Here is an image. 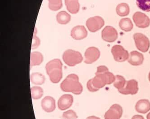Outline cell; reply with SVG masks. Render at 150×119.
Masks as SVG:
<instances>
[{
  "mask_svg": "<svg viewBox=\"0 0 150 119\" xmlns=\"http://www.w3.org/2000/svg\"><path fill=\"white\" fill-rule=\"evenodd\" d=\"M61 89L64 92H70L79 95L83 92V87L79 77L75 74H71L64 79L61 84Z\"/></svg>",
  "mask_w": 150,
  "mask_h": 119,
  "instance_id": "1",
  "label": "cell"
},
{
  "mask_svg": "<svg viewBox=\"0 0 150 119\" xmlns=\"http://www.w3.org/2000/svg\"><path fill=\"white\" fill-rule=\"evenodd\" d=\"M47 74L53 83L59 82L62 78V63L59 59H54L48 62L46 65Z\"/></svg>",
  "mask_w": 150,
  "mask_h": 119,
  "instance_id": "2",
  "label": "cell"
},
{
  "mask_svg": "<svg viewBox=\"0 0 150 119\" xmlns=\"http://www.w3.org/2000/svg\"><path fill=\"white\" fill-rule=\"evenodd\" d=\"M115 80V76L110 72L100 73H95L94 77L92 79L94 86L100 89L106 84L113 83Z\"/></svg>",
  "mask_w": 150,
  "mask_h": 119,
  "instance_id": "3",
  "label": "cell"
},
{
  "mask_svg": "<svg viewBox=\"0 0 150 119\" xmlns=\"http://www.w3.org/2000/svg\"><path fill=\"white\" fill-rule=\"evenodd\" d=\"M62 58L65 64L69 67H74L82 63L83 57L79 52L73 49H67L62 55Z\"/></svg>",
  "mask_w": 150,
  "mask_h": 119,
  "instance_id": "4",
  "label": "cell"
},
{
  "mask_svg": "<svg viewBox=\"0 0 150 119\" xmlns=\"http://www.w3.org/2000/svg\"><path fill=\"white\" fill-rule=\"evenodd\" d=\"M134 39L137 49L143 53L148 51L150 47V41L145 35L142 33H136L134 34Z\"/></svg>",
  "mask_w": 150,
  "mask_h": 119,
  "instance_id": "5",
  "label": "cell"
},
{
  "mask_svg": "<svg viewBox=\"0 0 150 119\" xmlns=\"http://www.w3.org/2000/svg\"><path fill=\"white\" fill-rule=\"evenodd\" d=\"M111 53L114 59L118 62H123L128 60L129 58V52L122 46L115 45L111 48Z\"/></svg>",
  "mask_w": 150,
  "mask_h": 119,
  "instance_id": "6",
  "label": "cell"
},
{
  "mask_svg": "<svg viewBox=\"0 0 150 119\" xmlns=\"http://www.w3.org/2000/svg\"><path fill=\"white\" fill-rule=\"evenodd\" d=\"M105 24L103 18L97 16L90 18L86 22V26L90 32H95L100 30Z\"/></svg>",
  "mask_w": 150,
  "mask_h": 119,
  "instance_id": "7",
  "label": "cell"
},
{
  "mask_svg": "<svg viewBox=\"0 0 150 119\" xmlns=\"http://www.w3.org/2000/svg\"><path fill=\"white\" fill-rule=\"evenodd\" d=\"M133 19L136 26L139 28H146L150 26V19L144 13L136 12L133 15Z\"/></svg>",
  "mask_w": 150,
  "mask_h": 119,
  "instance_id": "8",
  "label": "cell"
},
{
  "mask_svg": "<svg viewBox=\"0 0 150 119\" xmlns=\"http://www.w3.org/2000/svg\"><path fill=\"white\" fill-rule=\"evenodd\" d=\"M117 30L111 26L105 27L101 32V37L103 40L108 42H113L118 38Z\"/></svg>",
  "mask_w": 150,
  "mask_h": 119,
  "instance_id": "9",
  "label": "cell"
},
{
  "mask_svg": "<svg viewBox=\"0 0 150 119\" xmlns=\"http://www.w3.org/2000/svg\"><path fill=\"white\" fill-rule=\"evenodd\" d=\"M138 82L135 80L132 79L126 81L125 87L122 89L118 90L120 94L124 95H134L139 91Z\"/></svg>",
  "mask_w": 150,
  "mask_h": 119,
  "instance_id": "10",
  "label": "cell"
},
{
  "mask_svg": "<svg viewBox=\"0 0 150 119\" xmlns=\"http://www.w3.org/2000/svg\"><path fill=\"white\" fill-rule=\"evenodd\" d=\"M84 56V63L86 64H92L99 59L100 51L98 49L95 47H90L86 49Z\"/></svg>",
  "mask_w": 150,
  "mask_h": 119,
  "instance_id": "11",
  "label": "cell"
},
{
  "mask_svg": "<svg viewBox=\"0 0 150 119\" xmlns=\"http://www.w3.org/2000/svg\"><path fill=\"white\" fill-rule=\"evenodd\" d=\"M123 114V109L118 104L112 105L109 109L105 112V119H120Z\"/></svg>",
  "mask_w": 150,
  "mask_h": 119,
  "instance_id": "12",
  "label": "cell"
},
{
  "mask_svg": "<svg viewBox=\"0 0 150 119\" xmlns=\"http://www.w3.org/2000/svg\"><path fill=\"white\" fill-rule=\"evenodd\" d=\"M74 102L73 96L69 94H64L62 95L58 101V107L59 110L64 111L72 106Z\"/></svg>",
  "mask_w": 150,
  "mask_h": 119,
  "instance_id": "13",
  "label": "cell"
},
{
  "mask_svg": "<svg viewBox=\"0 0 150 119\" xmlns=\"http://www.w3.org/2000/svg\"><path fill=\"white\" fill-rule=\"evenodd\" d=\"M41 106L42 109L47 113H50L55 110L56 108V101L53 97L47 96L42 99Z\"/></svg>",
  "mask_w": 150,
  "mask_h": 119,
  "instance_id": "14",
  "label": "cell"
},
{
  "mask_svg": "<svg viewBox=\"0 0 150 119\" xmlns=\"http://www.w3.org/2000/svg\"><path fill=\"white\" fill-rule=\"evenodd\" d=\"M87 36L88 31L83 26H76L71 30V36L75 40H83L86 38Z\"/></svg>",
  "mask_w": 150,
  "mask_h": 119,
  "instance_id": "15",
  "label": "cell"
},
{
  "mask_svg": "<svg viewBox=\"0 0 150 119\" xmlns=\"http://www.w3.org/2000/svg\"><path fill=\"white\" fill-rule=\"evenodd\" d=\"M144 59V58L142 54L137 51H133L129 54L128 62L133 66H140L143 63Z\"/></svg>",
  "mask_w": 150,
  "mask_h": 119,
  "instance_id": "16",
  "label": "cell"
},
{
  "mask_svg": "<svg viewBox=\"0 0 150 119\" xmlns=\"http://www.w3.org/2000/svg\"><path fill=\"white\" fill-rule=\"evenodd\" d=\"M135 110L140 113L145 114L150 110V102L147 99H141L136 104Z\"/></svg>",
  "mask_w": 150,
  "mask_h": 119,
  "instance_id": "17",
  "label": "cell"
},
{
  "mask_svg": "<svg viewBox=\"0 0 150 119\" xmlns=\"http://www.w3.org/2000/svg\"><path fill=\"white\" fill-rule=\"evenodd\" d=\"M65 4L68 11L71 14H77L79 11V0H65Z\"/></svg>",
  "mask_w": 150,
  "mask_h": 119,
  "instance_id": "18",
  "label": "cell"
},
{
  "mask_svg": "<svg viewBox=\"0 0 150 119\" xmlns=\"http://www.w3.org/2000/svg\"><path fill=\"white\" fill-rule=\"evenodd\" d=\"M43 55L39 52L35 51L32 53L30 56V67L38 66L42 63Z\"/></svg>",
  "mask_w": 150,
  "mask_h": 119,
  "instance_id": "19",
  "label": "cell"
},
{
  "mask_svg": "<svg viewBox=\"0 0 150 119\" xmlns=\"http://www.w3.org/2000/svg\"><path fill=\"white\" fill-rule=\"evenodd\" d=\"M31 82L35 85H42L45 83L46 78L40 73H33L30 76Z\"/></svg>",
  "mask_w": 150,
  "mask_h": 119,
  "instance_id": "20",
  "label": "cell"
},
{
  "mask_svg": "<svg viewBox=\"0 0 150 119\" xmlns=\"http://www.w3.org/2000/svg\"><path fill=\"white\" fill-rule=\"evenodd\" d=\"M120 28L126 32H129L133 29L134 27L133 23L129 18H123L119 23Z\"/></svg>",
  "mask_w": 150,
  "mask_h": 119,
  "instance_id": "21",
  "label": "cell"
},
{
  "mask_svg": "<svg viewBox=\"0 0 150 119\" xmlns=\"http://www.w3.org/2000/svg\"><path fill=\"white\" fill-rule=\"evenodd\" d=\"M71 16L67 12L62 11L57 14V20L59 24H66L70 22Z\"/></svg>",
  "mask_w": 150,
  "mask_h": 119,
  "instance_id": "22",
  "label": "cell"
},
{
  "mask_svg": "<svg viewBox=\"0 0 150 119\" xmlns=\"http://www.w3.org/2000/svg\"><path fill=\"white\" fill-rule=\"evenodd\" d=\"M116 11L117 15L120 16H126L129 14V7L127 3H120L117 6Z\"/></svg>",
  "mask_w": 150,
  "mask_h": 119,
  "instance_id": "23",
  "label": "cell"
},
{
  "mask_svg": "<svg viewBox=\"0 0 150 119\" xmlns=\"http://www.w3.org/2000/svg\"><path fill=\"white\" fill-rule=\"evenodd\" d=\"M31 94L33 99H39L43 96V89L39 86H33L31 88Z\"/></svg>",
  "mask_w": 150,
  "mask_h": 119,
  "instance_id": "24",
  "label": "cell"
},
{
  "mask_svg": "<svg viewBox=\"0 0 150 119\" xmlns=\"http://www.w3.org/2000/svg\"><path fill=\"white\" fill-rule=\"evenodd\" d=\"M126 83L125 79L120 75H116L115 76V80L113 83L114 86L118 90H120L125 87Z\"/></svg>",
  "mask_w": 150,
  "mask_h": 119,
  "instance_id": "25",
  "label": "cell"
},
{
  "mask_svg": "<svg viewBox=\"0 0 150 119\" xmlns=\"http://www.w3.org/2000/svg\"><path fill=\"white\" fill-rule=\"evenodd\" d=\"M136 4L143 11L150 12V0H136Z\"/></svg>",
  "mask_w": 150,
  "mask_h": 119,
  "instance_id": "26",
  "label": "cell"
},
{
  "mask_svg": "<svg viewBox=\"0 0 150 119\" xmlns=\"http://www.w3.org/2000/svg\"><path fill=\"white\" fill-rule=\"evenodd\" d=\"M49 8L52 11H55L61 9L62 6V0H48Z\"/></svg>",
  "mask_w": 150,
  "mask_h": 119,
  "instance_id": "27",
  "label": "cell"
},
{
  "mask_svg": "<svg viewBox=\"0 0 150 119\" xmlns=\"http://www.w3.org/2000/svg\"><path fill=\"white\" fill-rule=\"evenodd\" d=\"M78 117L76 112L72 110L64 111L62 114L63 119H77Z\"/></svg>",
  "mask_w": 150,
  "mask_h": 119,
  "instance_id": "28",
  "label": "cell"
},
{
  "mask_svg": "<svg viewBox=\"0 0 150 119\" xmlns=\"http://www.w3.org/2000/svg\"><path fill=\"white\" fill-rule=\"evenodd\" d=\"M36 33L37 30L35 28L34 31V34H33V37L32 44V49L37 48L40 45V40L37 37Z\"/></svg>",
  "mask_w": 150,
  "mask_h": 119,
  "instance_id": "29",
  "label": "cell"
},
{
  "mask_svg": "<svg viewBox=\"0 0 150 119\" xmlns=\"http://www.w3.org/2000/svg\"><path fill=\"white\" fill-rule=\"evenodd\" d=\"M87 87L88 90L91 92H95L98 91L99 89H98L94 86L93 84V81H92V79H90L88 81L87 84Z\"/></svg>",
  "mask_w": 150,
  "mask_h": 119,
  "instance_id": "30",
  "label": "cell"
},
{
  "mask_svg": "<svg viewBox=\"0 0 150 119\" xmlns=\"http://www.w3.org/2000/svg\"><path fill=\"white\" fill-rule=\"evenodd\" d=\"M131 119H145L141 115H134Z\"/></svg>",
  "mask_w": 150,
  "mask_h": 119,
  "instance_id": "31",
  "label": "cell"
},
{
  "mask_svg": "<svg viewBox=\"0 0 150 119\" xmlns=\"http://www.w3.org/2000/svg\"><path fill=\"white\" fill-rule=\"evenodd\" d=\"M86 119H100L99 117L97 116H94V115H92V116H88L87 117Z\"/></svg>",
  "mask_w": 150,
  "mask_h": 119,
  "instance_id": "32",
  "label": "cell"
},
{
  "mask_svg": "<svg viewBox=\"0 0 150 119\" xmlns=\"http://www.w3.org/2000/svg\"><path fill=\"white\" fill-rule=\"evenodd\" d=\"M146 119H150V112L146 115Z\"/></svg>",
  "mask_w": 150,
  "mask_h": 119,
  "instance_id": "33",
  "label": "cell"
},
{
  "mask_svg": "<svg viewBox=\"0 0 150 119\" xmlns=\"http://www.w3.org/2000/svg\"><path fill=\"white\" fill-rule=\"evenodd\" d=\"M148 79H149V81L150 82V72L149 73V75H148Z\"/></svg>",
  "mask_w": 150,
  "mask_h": 119,
  "instance_id": "34",
  "label": "cell"
},
{
  "mask_svg": "<svg viewBox=\"0 0 150 119\" xmlns=\"http://www.w3.org/2000/svg\"><path fill=\"white\" fill-rule=\"evenodd\" d=\"M149 53H150V52H149Z\"/></svg>",
  "mask_w": 150,
  "mask_h": 119,
  "instance_id": "35",
  "label": "cell"
}]
</instances>
